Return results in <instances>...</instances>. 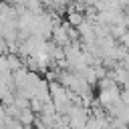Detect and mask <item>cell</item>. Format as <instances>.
Wrapping results in <instances>:
<instances>
[{
    "mask_svg": "<svg viewBox=\"0 0 129 129\" xmlns=\"http://www.w3.org/2000/svg\"><path fill=\"white\" fill-rule=\"evenodd\" d=\"M83 20H85V14H83L81 10H69V24H71V26L77 28Z\"/></svg>",
    "mask_w": 129,
    "mask_h": 129,
    "instance_id": "cell-1",
    "label": "cell"
}]
</instances>
